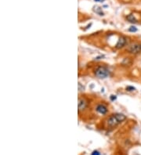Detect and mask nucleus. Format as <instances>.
Segmentation results:
<instances>
[{
	"label": "nucleus",
	"mask_w": 141,
	"mask_h": 155,
	"mask_svg": "<svg viewBox=\"0 0 141 155\" xmlns=\"http://www.w3.org/2000/svg\"><path fill=\"white\" fill-rule=\"evenodd\" d=\"M126 119V117L123 114H115L108 117L107 121V125L110 128H114L124 121Z\"/></svg>",
	"instance_id": "obj_1"
},
{
	"label": "nucleus",
	"mask_w": 141,
	"mask_h": 155,
	"mask_svg": "<svg viewBox=\"0 0 141 155\" xmlns=\"http://www.w3.org/2000/svg\"><path fill=\"white\" fill-rule=\"evenodd\" d=\"M95 75L99 78H105L110 75V71L106 67L100 66L95 71Z\"/></svg>",
	"instance_id": "obj_2"
},
{
	"label": "nucleus",
	"mask_w": 141,
	"mask_h": 155,
	"mask_svg": "<svg viewBox=\"0 0 141 155\" xmlns=\"http://www.w3.org/2000/svg\"><path fill=\"white\" fill-rule=\"evenodd\" d=\"M128 51L131 52V53H134V54L139 53L140 52H141L140 43H139V44L137 43V44H133V45L130 46L129 48L128 49Z\"/></svg>",
	"instance_id": "obj_3"
},
{
	"label": "nucleus",
	"mask_w": 141,
	"mask_h": 155,
	"mask_svg": "<svg viewBox=\"0 0 141 155\" xmlns=\"http://www.w3.org/2000/svg\"><path fill=\"white\" fill-rule=\"evenodd\" d=\"M96 110L97 112H99L100 114H105L107 112V108L106 106L103 105V104H100L97 107H96Z\"/></svg>",
	"instance_id": "obj_4"
},
{
	"label": "nucleus",
	"mask_w": 141,
	"mask_h": 155,
	"mask_svg": "<svg viewBox=\"0 0 141 155\" xmlns=\"http://www.w3.org/2000/svg\"><path fill=\"white\" fill-rule=\"evenodd\" d=\"M126 39L124 38V37H122L119 40H118V42L117 44V48H120V47H122L126 45Z\"/></svg>",
	"instance_id": "obj_5"
},
{
	"label": "nucleus",
	"mask_w": 141,
	"mask_h": 155,
	"mask_svg": "<svg viewBox=\"0 0 141 155\" xmlns=\"http://www.w3.org/2000/svg\"><path fill=\"white\" fill-rule=\"evenodd\" d=\"M86 106V101H85V100H83L79 99V110L85 109Z\"/></svg>",
	"instance_id": "obj_6"
},
{
	"label": "nucleus",
	"mask_w": 141,
	"mask_h": 155,
	"mask_svg": "<svg viewBox=\"0 0 141 155\" xmlns=\"http://www.w3.org/2000/svg\"><path fill=\"white\" fill-rule=\"evenodd\" d=\"M127 19H128L130 22H137V20H136V18L134 17L133 15H129V16H128V17H127Z\"/></svg>",
	"instance_id": "obj_7"
},
{
	"label": "nucleus",
	"mask_w": 141,
	"mask_h": 155,
	"mask_svg": "<svg viewBox=\"0 0 141 155\" xmlns=\"http://www.w3.org/2000/svg\"><path fill=\"white\" fill-rule=\"evenodd\" d=\"M92 155H100V154L98 151H94L93 153L92 154Z\"/></svg>",
	"instance_id": "obj_8"
}]
</instances>
